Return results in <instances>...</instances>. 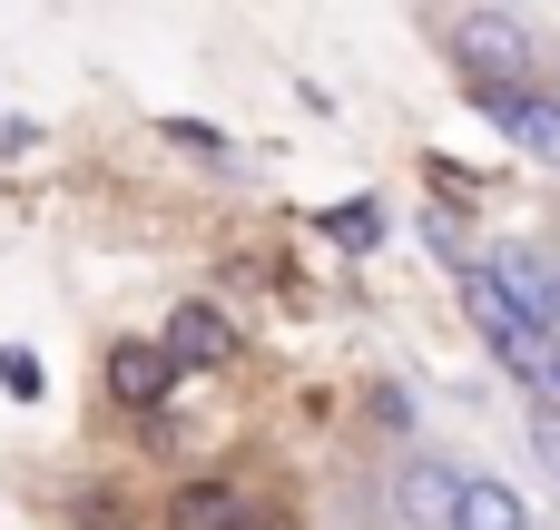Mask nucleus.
<instances>
[{"label":"nucleus","instance_id":"7","mask_svg":"<svg viewBox=\"0 0 560 530\" xmlns=\"http://www.w3.org/2000/svg\"><path fill=\"white\" fill-rule=\"evenodd\" d=\"M108 393H118L128 413H158V403L177 393V364H167V344H158V334H128V344H108Z\"/></svg>","mask_w":560,"mask_h":530},{"label":"nucleus","instance_id":"3","mask_svg":"<svg viewBox=\"0 0 560 530\" xmlns=\"http://www.w3.org/2000/svg\"><path fill=\"white\" fill-rule=\"evenodd\" d=\"M463 98L522 148V157H541V167H560V89H512V79H463Z\"/></svg>","mask_w":560,"mask_h":530},{"label":"nucleus","instance_id":"4","mask_svg":"<svg viewBox=\"0 0 560 530\" xmlns=\"http://www.w3.org/2000/svg\"><path fill=\"white\" fill-rule=\"evenodd\" d=\"M158 344H167L177 374H226V364H236V325H226V305H207V295H197V305H167V334H158Z\"/></svg>","mask_w":560,"mask_h":530},{"label":"nucleus","instance_id":"15","mask_svg":"<svg viewBox=\"0 0 560 530\" xmlns=\"http://www.w3.org/2000/svg\"><path fill=\"white\" fill-rule=\"evenodd\" d=\"M39 148V118H0V157H30Z\"/></svg>","mask_w":560,"mask_h":530},{"label":"nucleus","instance_id":"16","mask_svg":"<svg viewBox=\"0 0 560 530\" xmlns=\"http://www.w3.org/2000/svg\"><path fill=\"white\" fill-rule=\"evenodd\" d=\"M79 530H128V521H108V511H89V521H79Z\"/></svg>","mask_w":560,"mask_h":530},{"label":"nucleus","instance_id":"11","mask_svg":"<svg viewBox=\"0 0 560 530\" xmlns=\"http://www.w3.org/2000/svg\"><path fill=\"white\" fill-rule=\"evenodd\" d=\"M158 138H167V148H187V157H226V138H217L207 118H158Z\"/></svg>","mask_w":560,"mask_h":530},{"label":"nucleus","instance_id":"17","mask_svg":"<svg viewBox=\"0 0 560 530\" xmlns=\"http://www.w3.org/2000/svg\"><path fill=\"white\" fill-rule=\"evenodd\" d=\"M551 344H560V295H551Z\"/></svg>","mask_w":560,"mask_h":530},{"label":"nucleus","instance_id":"5","mask_svg":"<svg viewBox=\"0 0 560 530\" xmlns=\"http://www.w3.org/2000/svg\"><path fill=\"white\" fill-rule=\"evenodd\" d=\"M482 275L512 295V315H532L541 334H551V295H560V266L541 246H522V236H502V246H482Z\"/></svg>","mask_w":560,"mask_h":530},{"label":"nucleus","instance_id":"10","mask_svg":"<svg viewBox=\"0 0 560 530\" xmlns=\"http://www.w3.org/2000/svg\"><path fill=\"white\" fill-rule=\"evenodd\" d=\"M315 226H325V246H345V256H374V246H384V197H345V207H325Z\"/></svg>","mask_w":560,"mask_h":530},{"label":"nucleus","instance_id":"1","mask_svg":"<svg viewBox=\"0 0 560 530\" xmlns=\"http://www.w3.org/2000/svg\"><path fill=\"white\" fill-rule=\"evenodd\" d=\"M463 325H472V334H482V354H492V364H502V374H512V384H532V393H541V384H551L560 344H551V334H541V325H532V315H512V295H502V285H492V275H482V266H472V275H463Z\"/></svg>","mask_w":560,"mask_h":530},{"label":"nucleus","instance_id":"2","mask_svg":"<svg viewBox=\"0 0 560 530\" xmlns=\"http://www.w3.org/2000/svg\"><path fill=\"white\" fill-rule=\"evenodd\" d=\"M453 59H463V79H512V89H532L551 59H541V39L512 20V10H463L453 20Z\"/></svg>","mask_w":560,"mask_h":530},{"label":"nucleus","instance_id":"12","mask_svg":"<svg viewBox=\"0 0 560 530\" xmlns=\"http://www.w3.org/2000/svg\"><path fill=\"white\" fill-rule=\"evenodd\" d=\"M0 384H10V403H30V393H39V354L10 344V354H0Z\"/></svg>","mask_w":560,"mask_h":530},{"label":"nucleus","instance_id":"8","mask_svg":"<svg viewBox=\"0 0 560 530\" xmlns=\"http://www.w3.org/2000/svg\"><path fill=\"white\" fill-rule=\"evenodd\" d=\"M167 530H256V511H246V492H236V482L197 472V482H177V492H167Z\"/></svg>","mask_w":560,"mask_h":530},{"label":"nucleus","instance_id":"9","mask_svg":"<svg viewBox=\"0 0 560 530\" xmlns=\"http://www.w3.org/2000/svg\"><path fill=\"white\" fill-rule=\"evenodd\" d=\"M443 530H532V511H522V492H512L502 472H463L453 521H443Z\"/></svg>","mask_w":560,"mask_h":530},{"label":"nucleus","instance_id":"6","mask_svg":"<svg viewBox=\"0 0 560 530\" xmlns=\"http://www.w3.org/2000/svg\"><path fill=\"white\" fill-rule=\"evenodd\" d=\"M463 472H472V462H453V452H404V472H394V511H404L413 530H443V521H453Z\"/></svg>","mask_w":560,"mask_h":530},{"label":"nucleus","instance_id":"13","mask_svg":"<svg viewBox=\"0 0 560 530\" xmlns=\"http://www.w3.org/2000/svg\"><path fill=\"white\" fill-rule=\"evenodd\" d=\"M532 452L560 472V413H551V403H532Z\"/></svg>","mask_w":560,"mask_h":530},{"label":"nucleus","instance_id":"14","mask_svg":"<svg viewBox=\"0 0 560 530\" xmlns=\"http://www.w3.org/2000/svg\"><path fill=\"white\" fill-rule=\"evenodd\" d=\"M374 423H384V433H413V393L384 384V393H374Z\"/></svg>","mask_w":560,"mask_h":530}]
</instances>
